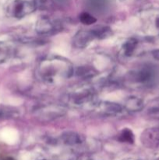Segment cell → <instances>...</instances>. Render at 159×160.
Wrapping results in <instances>:
<instances>
[{"label":"cell","instance_id":"cell-1","mask_svg":"<svg viewBox=\"0 0 159 160\" xmlns=\"http://www.w3.org/2000/svg\"><path fill=\"white\" fill-rule=\"evenodd\" d=\"M37 73L43 82L48 84H57L72 76L73 67L65 59L55 56L41 61Z\"/></svg>","mask_w":159,"mask_h":160},{"label":"cell","instance_id":"cell-2","mask_svg":"<svg viewBox=\"0 0 159 160\" xmlns=\"http://www.w3.org/2000/svg\"><path fill=\"white\" fill-rule=\"evenodd\" d=\"M36 9V4L30 0H14L9 5V11L15 18H23L32 13Z\"/></svg>","mask_w":159,"mask_h":160},{"label":"cell","instance_id":"cell-3","mask_svg":"<svg viewBox=\"0 0 159 160\" xmlns=\"http://www.w3.org/2000/svg\"><path fill=\"white\" fill-rule=\"evenodd\" d=\"M94 98V92L87 88H81L73 91L69 95L68 100L73 105L82 106L92 101Z\"/></svg>","mask_w":159,"mask_h":160},{"label":"cell","instance_id":"cell-4","mask_svg":"<svg viewBox=\"0 0 159 160\" xmlns=\"http://www.w3.org/2000/svg\"><path fill=\"white\" fill-rule=\"evenodd\" d=\"M37 116L42 120L45 119H46V120H51L63 116L65 111L63 108L60 106H50L42 107L40 110H37Z\"/></svg>","mask_w":159,"mask_h":160},{"label":"cell","instance_id":"cell-5","mask_svg":"<svg viewBox=\"0 0 159 160\" xmlns=\"http://www.w3.org/2000/svg\"><path fill=\"white\" fill-rule=\"evenodd\" d=\"M96 38L93 30L90 31H80L76 33L73 38V44L78 48H86L94 39Z\"/></svg>","mask_w":159,"mask_h":160},{"label":"cell","instance_id":"cell-6","mask_svg":"<svg viewBox=\"0 0 159 160\" xmlns=\"http://www.w3.org/2000/svg\"><path fill=\"white\" fill-rule=\"evenodd\" d=\"M57 28V23L48 18H41L36 23V31L40 34H48Z\"/></svg>","mask_w":159,"mask_h":160},{"label":"cell","instance_id":"cell-7","mask_svg":"<svg viewBox=\"0 0 159 160\" xmlns=\"http://www.w3.org/2000/svg\"><path fill=\"white\" fill-rule=\"evenodd\" d=\"M144 20L145 30L151 34L159 32V14H150L146 16Z\"/></svg>","mask_w":159,"mask_h":160},{"label":"cell","instance_id":"cell-8","mask_svg":"<svg viewBox=\"0 0 159 160\" xmlns=\"http://www.w3.org/2000/svg\"><path fill=\"white\" fill-rule=\"evenodd\" d=\"M100 110L107 115H115L122 112L123 107L116 103L103 102L100 106Z\"/></svg>","mask_w":159,"mask_h":160},{"label":"cell","instance_id":"cell-9","mask_svg":"<svg viewBox=\"0 0 159 160\" xmlns=\"http://www.w3.org/2000/svg\"><path fill=\"white\" fill-rule=\"evenodd\" d=\"M136 45H137V42L133 40L132 38L129 39L128 42L123 45V54L126 56H132V52L134 51Z\"/></svg>","mask_w":159,"mask_h":160},{"label":"cell","instance_id":"cell-10","mask_svg":"<svg viewBox=\"0 0 159 160\" xmlns=\"http://www.w3.org/2000/svg\"><path fill=\"white\" fill-rule=\"evenodd\" d=\"M119 141L126 143H132L134 142V135L130 129H124L119 135Z\"/></svg>","mask_w":159,"mask_h":160},{"label":"cell","instance_id":"cell-11","mask_svg":"<svg viewBox=\"0 0 159 160\" xmlns=\"http://www.w3.org/2000/svg\"><path fill=\"white\" fill-rule=\"evenodd\" d=\"M63 138L66 143L72 144V145H74V144L79 143L80 142H81V136L76 134V133H65Z\"/></svg>","mask_w":159,"mask_h":160},{"label":"cell","instance_id":"cell-12","mask_svg":"<svg viewBox=\"0 0 159 160\" xmlns=\"http://www.w3.org/2000/svg\"><path fill=\"white\" fill-rule=\"evenodd\" d=\"M142 102L137 98H130L128 99L127 102H126V106L129 110L135 111L138 110L141 108Z\"/></svg>","mask_w":159,"mask_h":160},{"label":"cell","instance_id":"cell-13","mask_svg":"<svg viewBox=\"0 0 159 160\" xmlns=\"http://www.w3.org/2000/svg\"><path fill=\"white\" fill-rule=\"evenodd\" d=\"M80 20L84 24L86 25H91L97 21L96 18L93 16L90 15L88 12H83L80 16Z\"/></svg>","mask_w":159,"mask_h":160},{"label":"cell","instance_id":"cell-14","mask_svg":"<svg viewBox=\"0 0 159 160\" xmlns=\"http://www.w3.org/2000/svg\"><path fill=\"white\" fill-rule=\"evenodd\" d=\"M107 0H90V2L91 3V6L93 7H96L97 9L98 8L104 7V5L106 4Z\"/></svg>","mask_w":159,"mask_h":160},{"label":"cell","instance_id":"cell-15","mask_svg":"<svg viewBox=\"0 0 159 160\" xmlns=\"http://www.w3.org/2000/svg\"><path fill=\"white\" fill-rule=\"evenodd\" d=\"M123 1H125V0H123Z\"/></svg>","mask_w":159,"mask_h":160}]
</instances>
